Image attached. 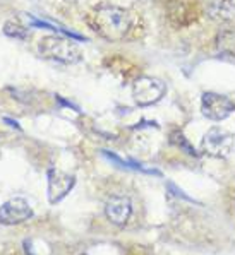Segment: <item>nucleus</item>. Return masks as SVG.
<instances>
[{
  "mask_svg": "<svg viewBox=\"0 0 235 255\" xmlns=\"http://www.w3.org/2000/svg\"><path fill=\"white\" fill-rule=\"evenodd\" d=\"M3 122H5V124L9 125V127L15 128V130H22L21 125H19V122H15V120H12V119H9V117H3Z\"/></svg>",
  "mask_w": 235,
  "mask_h": 255,
  "instance_id": "4468645a",
  "label": "nucleus"
},
{
  "mask_svg": "<svg viewBox=\"0 0 235 255\" xmlns=\"http://www.w3.org/2000/svg\"><path fill=\"white\" fill-rule=\"evenodd\" d=\"M170 142L174 144L175 147H179L180 151H184L187 156H193V158H198L199 156V152L196 151V147L191 144V140L187 139L186 135L182 134L180 130H174L170 134Z\"/></svg>",
  "mask_w": 235,
  "mask_h": 255,
  "instance_id": "9b49d317",
  "label": "nucleus"
},
{
  "mask_svg": "<svg viewBox=\"0 0 235 255\" xmlns=\"http://www.w3.org/2000/svg\"><path fill=\"white\" fill-rule=\"evenodd\" d=\"M167 93L165 82L156 77L143 76L132 84V98H134L138 107H151L158 103Z\"/></svg>",
  "mask_w": 235,
  "mask_h": 255,
  "instance_id": "7ed1b4c3",
  "label": "nucleus"
},
{
  "mask_svg": "<svg viewBox=\"0 0 235 255\" xmlns=\"http://www.w3.org/2000/svg\"><path fill=\"white\" fill-rule=\"evenodd\" d=\"M74 185H76L74 175L60 171L57 168H48V171H46V195H48V202L52 206L64 201Z\"/></svg>",
  "mask_w": 235,
  "mask_h": 255,
  "instance_id": "423d86ee",
  "label": "nucleus"
},
{
  "mask_svg": "<svg viewBox=\"0 0 235 255\" xmlns=\"http://www.w3.org/2000/svg\"><path fill=\"white\" fill-rule=\"evenodd\" d=\"M34 216L33 207L24 197H10L9 201L0 204V225L14 226L29 221Z\"/></svg>",
  "mask_w": 235,
  "mask_h": 255,
  "instance_id": "0eeeda50",
  "label": "nucleus"
},
{
  "mask_svg": "<svg viewBox=\"0 0 235 255\" xmlns=\"http://www.w3.org/2000/svg\"><path fill=\"white\" fill-rule=\"evenodd\" d=\"M139 2H144V3H146V2H151V0H139Z\"/></svg>",
  "mask_w": 235,
  "mask_h": 255,
  "instance_id": "dca6fc26",
  "label": "nucleus"
},
{
  "mask_svg": "<svg viewBox=\"0 0 235 255\" xmlns=\"http://www.w3.org/2000/svg\"><path fill=\"white\" fill-rule=\"evenodd\" d=\"M234 149V135L220 127H211L201 140V151L211 158H227Z\"/></svg>",
  "mask_w": 235,
  "mask_h": 255,
  "instance_id": "20e7f679",
  "label": "nucleus"
},
{
  "mask_svg": "<svg viewBox=\"0 0 235 255\" xmlns=\"http://www.w3.org/2000/svg\"><path fill=\"white\" fill-rule=\"evenodd\" d=\"M88 24L107 41H122L132 27V15L127 9L112 3H100L88 15Z\"/></svg>",
  "mask_w": 235,
  "mask_h": 255,
  "instance_id": "f257e3e1",
  "label": "nucleus"
},
{
  "mask_svg": "<svg viewBox=\"0 0 235 255\" xmlns=\"http://www.w3.org/2000/svg\"><path fill=\"white\" fill-rule=\"evenodd\" d=\"M38 50H40L41 57L48 58V60L58 62V64L74 65L81 60V52L67 36H52L41 38L38 43Z\"/></svg>",
  "mask_w": 235,
  "mask_h": 255,
  "instance_id": "f03ea898",
  "label": "nucleus"
},
{
  "mask_svg": "<svg viewBox=\"0 0 235 255\" xmlns=\"http://www.w3.org/2000/svg\"><path fill=\"white\" fill-rule=\"evenodd\" d=\"M3 33L9 38H15V40H26L28 38V31H26L24 26L17 24L14 21H7L5 26H3Z\"/></svg>",
  "mask_w": 235,
  "mask_h": 255,
  "instance_id": "f8f14e48",
  "label": "nucleus"
},
{
  "mask_svg": "<svg viewBox=\"0 0 235 255\" xmlns=\"http://www.w3.org/2000/svg\"><path fill=\"white\" fill-rule=\"evenodd\" d=\"M201 112L206 119L213 122H222L229 119L235 112V103L230 98L223 96L220 93L208 91L201 96Z\"/></svg>",
  "mask_w": 235,
  "mask_h": 255,
  "instance_id": "39448f33",
  "label": "nucleus"
},
{
  "mask_svg": "<svg viewBox=\"0 0 235 255\" xmlns=\"http://www.w3.org/2000/svg\"><path fill=\"white\" fill-rule=\"evenodd\" d=\"M101 156H103L107 161H110L112 164H115L117 168H122V170L139 171V173H144V175H155V176H160V178L163 176L162 171L156 170V168L146 166V164L138 163V161H134V159H124V158H120L119 154H115V152L107 151V149H103V151H101Z\"/></svg>",
  "mask_w": 235,
  "mask_h": 255,
  "instance_id": "1a4fd4ad",
  "label": "nucleus"
},
{
  "mask_svg": "<svg viewBox=\"0 0 235 255\" xmlns=\"http://www.w3.org/2000/svg\"><path fill=\"white\" fill-rule=\"evenodd\" d=\"M223 2H227V3H230V5L235 7V0H223Z\"/></svg>",
  "mask_w": 235,
  "mask_h": 255,
  "instance_id": "2eb2a0df",
  "label": "nucleus"
},
{
  "mask_svg": "<svg viewBox=\"0 0 235 255\" xmlns=\"http://www.w3.org/2000/svg\"><path fill=\"white\" fill-rule=\"evenodd\" d=\"M132 213H134V207H132L131 199L125 195H113L105 204V216L112 225L119 228H124L131 221Z\"/></svg>",
  "mask_w": 235,
  "mask_h": 255,
  "instance_id": "6e6552de",
  "label": "nucleus"
},
{
  "mask_svg": "<svg viewBox=\"0 0 235 255\" xmlns=\"http://www.w3.org/2000/svg\"><path fill=\"white\" fill-rule=\"evenodd\" d=\"M217 46L222 53L235 55V26H225L220 29L217 38Z\"/></svg>",
  "mask_w": 235,
  "mask_h": 255,
  "instance_id": "9d476101",
  "label": "nucleus"
},
{
  "mask_svg": "<svg viewBox=\"0 0 235 255\" xmlns=\"http://www.w3.org/2000/svg\"><path fill=\"white\" fill-rule=\"evenodd\" d=\"M167 190H168V194H172V195H174V197L180 199V201L189 202V204H198V206H201V202L196 201L194 197H191V195L187 194V192H184L182 188H180L179 185H175L174 182H167Z\"/></svg>",
  "mask_w": 235,
  "mask_h": 255,
  "instance_id": "ddd939ff",
  "label": "nucleus"
}]
</instances>
